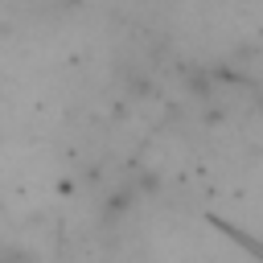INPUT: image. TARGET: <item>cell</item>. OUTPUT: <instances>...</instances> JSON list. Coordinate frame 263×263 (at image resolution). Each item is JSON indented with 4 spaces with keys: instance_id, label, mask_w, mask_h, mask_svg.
<instances>
[{
    "instance_id": "cell-1",
    "label": "cell",
    "mask_w": 263,
    "mask_h": 263,
    "mask_svg": "<svg viewBox=\"0 0 263 263\" xmlns=\"http://www.w3.org/2000/svg\"><path fill=\"white\" fill-rule=\"evenodd\" d=\"M0 263H33L25 251H16V247H8V251H0Z\"/></svg>"
}]
</instances>
